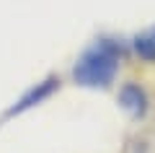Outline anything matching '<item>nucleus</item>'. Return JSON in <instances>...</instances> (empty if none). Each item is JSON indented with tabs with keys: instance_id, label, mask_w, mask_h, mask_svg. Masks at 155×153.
Listing matches in <instances>:
<instances>
[{
	"instance_id": "obj_1",
	"label": "nucleus",
	"mask_w": 155,
	"mask_h": 153,
	"mask_svg": "<svg viewBox=\"0 0 155 153\" xmlns=\"http://www.w3.org/2000/svg\"><path fill=\"white\" fill-rule=\"evenodd\" d=\"M119 62H122V44L114 39H98L78 57L72 68V81L83 88H106L114 83Z\"/></svg>"
},
{
	"instance_id": "obj_2",
	"label": "nucleus",
	"mask_w": 155,
	"mask_h": 153,
	"mask_svg": "<svg viewBox=\"0 0 155 153\" xmlns=\"http://www.w3.org/2000/svg\"><path fill=\"white\" fill-rule=\"evenodd\" d=\"M119 106L127 112L132 120H145L150 112V99H147V91L137 83H124L119 88Z\"/></svg>"
},
{
	"instance_id": "obj_3",
	"label": "nucleus",
	"mask_w": 155,
	"mask_h": 153,
	"mask_svg": "<svg viewBox=\"0 0 155 153\" xmlns=\"http://www.w3.org/2000/svg\"><path fill=\"white\" fill-rule=\"evenodd\" d=\"M57 88H60V81H57V78H47V81H41V83H36V86H31V88H28V91L16 101V104L8 109V117L23 114V112H28V109H34V106H39L41 101H47V99H49Z\"/></svg>"
},
{
	"instance_id": "obj_4",
	"label": "nucleus",
	"mask_w": 155,
	"mask_h": 153,
	"mask_svg": "<svg viewBox=\"0 0 155 153\" xmlns=\"http://www.w3.org/2000/svg\"><path fill=\"white\" fill-rule=\"evenodd\" d=\"M132 47H134V55H137L140 60L155 62V26L140 31L137 37L132 39Z\"/></svg>"
}]
</instances>
